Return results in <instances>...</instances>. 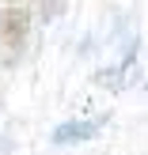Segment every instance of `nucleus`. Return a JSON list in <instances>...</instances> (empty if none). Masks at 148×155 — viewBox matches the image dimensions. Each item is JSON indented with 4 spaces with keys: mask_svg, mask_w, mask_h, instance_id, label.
I'll use <instances>...</instances> for the list:
<instances>
[{
    "mask_svg": "<svg viewBox=\"0 0 148 155\" xmlns=\"http://www.w3.org/2000/svg\"><path fill=\"white\" fill-rule=\"evenodd\" d=\"M30 38V8L23 4H8L0 12V42L8 45L12 53H19Z\"/></svg>",
    "mask_w": 148,
    "mask_h": 155,
    "instance_id": "obj_1",
    "label": "nucleus"
},
{
    "mask_svg": "<svg viewBox=\"0 0 148 155\" xmlns=\"http://www.w3.org/2000/svg\"><path fill=\"white\" fill-rule=\"evenodd\" d=\"M103 121H65V125L53 129V144H84V140H95Z\"/></svg>",
    "mask_w": 148,
    "mask_h": 155,
    "instance_id": "obj_2",
    "label": "nucleus"
},
{
    "mask_svg": "<svg viewBox=\"0 0 148 155\" xmlns=\"http://www.w3.org/2000/svg\"><path fill=\"white\" fill-rule=\"evenodd\" d=\"M4 4H19V0H4Z\"/></svg>",
    "mask_w": 148,
    "mask_h": 155,
    "instance_id": "obj_3",
    "label": "nucleus"
}]
</instances>
